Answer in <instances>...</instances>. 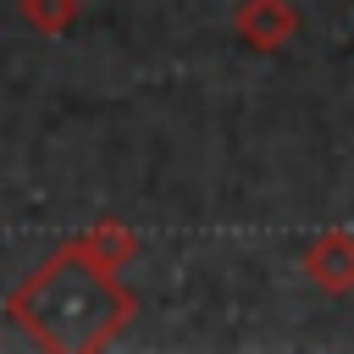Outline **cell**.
I'll return each mask as SVG.
<instances>
[{
    "instance_id": "6da1fadb",
    "label": "cell",
    "mask_w": 354,
    "mask_h": 354,
    "mask_svg": "<svg viewBox=\"0 0 354 354\" xmlns=\"http://www.w3.org/2000/svg\"><path fill=\"white\" fill-rule=\"evenodd\" d=\"M6 315L44 348L61 354H83V348H105L133 315L138 299L116 282V271L77 238L66 249H55L11 299Z\"/></svg>"
},
{
    "instance_id": "7a4b0ae2",
    "label": "cell",
    "mask_w": 354,
    "mask_h": 354,
    "mask_svg": "<svg viewBox=\"0 0 354 354\" xmlns=\"http://www.w3.org/2000/svg\"><path fill=\"white\" fill-rule=\"evenodd\" d=\"M232 28L249 50H282L299 33V6L293 0H243Z\"/></svg>"
},
{
    "instance_id": "3957f363",
    "label": "cell",
    "mask_w": 354,
    "mask_h": 354,
    "mask_svg": "<svg viewBox=\"0 0 354 354\" xmlns=\"http://www.w3.org/2000/svg\"><path fill=\"white\" fill-rule=\"evenodd\" d=\"M304 271H310L315 288L348 293V288H354V232H343V227L321 232V238L310 243V254H304Z\"/></svg>"
},
{
    "instance_id": "277c9868",
    "label": "cell",
    "mask_w": 354,
    "mask_h": 354,
    "mask_svg": "<svg viewBox=\"0 0 354 354\" xmlns=\"http://www.w3.org/2000/svg\"><path fill=\"white\" fill-rule=\"evenodd\" d=\"M83 243H88V249H94V254H100V260H105L111 271H122V266H127V260L138 254V238H133V232H127L122 221H94Z\"/></svg>"
},
{
    "instance_id": "5b68a950",
    "label": "cell",
    "mask_w": 354,
    "mask_h": 354,
    "mask_svg": "<svg viewBox=\"0 0 354 354\" xmlns=\"http://www.w3.org/2000/svg\"><path fill=\"white\" fill-rule=\"evenodd\" d=\"M22 17L39 33H66L77 22V0H22Z\"/></svg>"
}]
</instances>
